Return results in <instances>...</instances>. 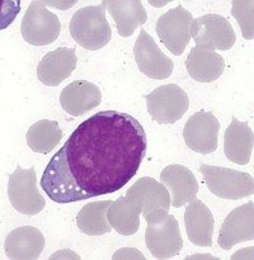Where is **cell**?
<instances>
[{
    "instance_id": "cell-5",
    "label": "cell",
    "mask_w": 254,
    "mask_h": 260,
    "mask_svg": "<svg viewBox=\"0 0 254 260\" xmlns=\"http://www.w3.org/2000/svg\"><path fill=\"white\" fill-rule=\"evenodd\" d=\"M147 112L159 124H173L182 118L189 107L188 94L177 84L162 85L145 95Z\"/></svg>"
},
{
    "instance_id": "cell-10",
    "label": "cell",
    "mask_w": 254,
    "mask_h": 260,
    "mask_svg": "<svg viewBox=\"0 0 254 260\" xmlns=\"http://www.w3.org/2000/svg\"><path fill=\"white\" fill-rule=\"evenodd\" d=\"M135 61L140 71L155 80L168 79L173 73V61L157 47L154 38L142 28L134 46Z\"/></svg>"
},
{
    "instance_id": "cell-17",
    "label": "cell",
    "mask_w": 254,
    "mask_h": 260,
    "mask_svg": "<svg viewBox=\"0 0 254 260\" xmlns=\"http://www.w3.org/2000/svg\"><path fill=\"white\" fill-rule=\"evenodd\" d=\"M45 248V238L38 229L22 226L13 230L5 239L4 250L9 259L35 260L38 259Z\"/></svg>"
},
{
    "instance_id": "cell-13",
    "label": "cell",
    "mask_w": 254,
    "mask_h": 260,
    "mask_svg": "<svg viewBox=\"0 0 254 260\" xmlns=\"http://www.w3.org/2000/svg\"><path fill=\"white\" fill-rule=\"evenodd\" d=\"M127 197L131 198L141 208L144 218L157 211H168L172 200L168 188L163 183H157L154 178L142 177L127 189Z\"/></svg>"
},
{
    "instance_id": "cell-25",
    "label": "cell",
    "mask_w": 254,
    "mask_h": 260,
    "mask_svg": "<svg viewBox=\"0 0 254 260\" xmlns=\"http://www.w3.org/2000/svg\"><path fill=\"white\" fill-rule=\"evenodd\" d=\"M231 15L238 22L244 40H254V0H233Z\"/></svg>"
},
{
    "instance_id": "cell-27",
    "label": "cell",
    "mask_w": 254,
    "mask_h": 260,
    "mask_svg": "<svg viewBox=\"0 0 254 260\" xmlns=\"http://www.w3.org/2000/svg\"><path fill=\"white\" fill-rule=\"evenodd\" d=\"M43 5L56 8L58 10H68L78 3V0H40Z\"/></svg>"
},
{
    "instance_id": "cell-7",
    "label": "cell",
    "mask_w": 254,
    "mask_h": 260,
    "mask_svg": "<svg viewBox=\"0 0 254 260\" xmlns=\"http://www.w3.org/2000/svg\"><path fill=\"white\" fill-rule=\"evenodd\" d=\"M190 37L196 46L205 50H230L236 41L231 23L218 14H206L193 19Z\"/></svg>"
},
{
    "instance_id": "cell-9",
    "label": "cell",
    "mask_w": 254,
    "mask_h": 260,
    "mask_svg": "<svg viewBox=\"0 0 254 260\" xmlns=\"http://www.w3.org/2000/svg\"><path fill=\"white\" fill-rule=\"evenodd\" d=\"M193 17L182 5L168 10L156 22V33L163 45L175 56H180L190 41Z\"/></svg>"
},
{
    "instance_id": "cell-12",
    "label": "cell",
    "mask_w": 254,
    "mask_h": 260,
    "mask_svg": "<svg viewBox=\"0 0 254 260\" xmlns=\"http://www.w3.org/2000/svg\"><path fill=\"white\" fill-rule=\"evenodd\" d=\"M254 239V202L244 203L226 216L218 234L217 244L224 250Z\"/></svg>"
},
{
    "instance_id": "cell-2",
    "label": "cell",
    "mask_w": 254,
    "mask_h": 260,
    "mask_svg": "<svg viewBox=\"0 0 254 260\" xmlns=\"http://www.w3.org/2000/svg\"><path fill=\"white\" fill-rule=\"evenodd\" d=\"M69 30L74 41L85 50L97 51L108 45L112 29L106 18L104 5H88L76 10Z\"/></svg>"
},
{
    "instance_id": "cell-15",
    "label": "cell",
    "mask_w": 254,
    "mask_h": 260,
    "mask_svg": "<svg viewBox=\"0 0 254 260\" xmlns=\"http://www.w3.org/2000/svg\"><path fill=\"white\" fill-rule=\"evenodd\" d=\"M160 182L169 189L173 207H183L197 197V179L195 174L183 165L172 164L164 168L160 173Z\"/></svg>"
},
{
    "instance_id": "cell-22",
    "label": "cell",
    "mask_w": 254,
    "mask_h": 260,
    "mask_svg": "<svg viewBox=\"0 0 254 260\" xmlns=\"http://www.w3.org/2000/svg\"><path fill=\"white\" fill-rule=\"evenodd\" d=\"M140 215V206L124 194L109 206L107 218L117 233L123 236H131L139 231Z\"/></svg>"
},
{
    "instance_id": "cell-23",
    "label": "cell",
    "mask_w": 254,
    "mask_h": 260,
    "mask_svg": "<svg viewBox=\"0 0 254 260\" xmlns=\"http://www.w3.org/2000/svg\"><path fill=\"white\" fill-rule=\"evenodd\" d=\"M112 203L113 201L108 200L84 206L76 216L78 228L89 236H101L111 233L112 226L107 218V212Z\"/></svg>"
},
{
    "instance_id": "cell-14",
    "label": "cell",
    "mask_w": 254,
    "mask_h": 260,
    "mask_svg": "<svg viewBox=\"0 0 254 260\" xmlns=\"http://www.w3.org/2000/svg\"><path fill=\"white\" fill-rule=\"evenodd\" d=\"M74 48L58 47L46 53L37 66V78L47 86H57L71 75L76 68Z\"/></svg>"
},
{
    "instance_id": "cell-29",
    "label": "cell",
    "mask_w": 254,
    "mask_h": 260,
    "mask_svg": "<svg viewBox=\"0 0 254 260\" xmlns=\"http://www.w3.org/2000/svg\"><path fill=\"white\" fill-rule=\"evenodd\" d=\"M149 4L154 8H163L168 4V3H172L174 0H147Z\"/></svg>"
},
{
    "instance_id": "cell-18",
    "label": "cell",
    "mask_w": 254,
    "mask_h": 260,
    "mask_svg": "<svg viewBox=\"0 0 254 260\" xmlns=\"http://www.w3.org/2000/svg\"><path fill=\"white\" fill-rule=\"evenodd\" d=\"M213 216L207 206L200 200H193L184 212V226L192 244L203 248L212 246Z\"/></svg>"
},
{
    "instance_id": "cell-1",
    "label": "cell",
    "mask_w": 254,
    "mask_h": 260,
    "mask_svg": "<svg viewBox=\"0 0 254 260\" xmlns=\"http://www.w3.org/2000/svg\"><path fill=\"white\" fill-rule=\"evenodd\" d=\"M146 151V132L134 116L97 112L53 155L41 187L58 205L111 194L136 175Z\"/></svg>"
},
{
    "instance_id": "cell-4",
    "label": "cell",
    "mask_w": 254,
    "mask_h": 260,
    "mask_svg": "<svg viewBox=\"0 0 254 260\" xmlns=\"http://www.w3.org/2000/svg\"><path fill=\"white\" fill-rule=\"evenodd\" d=\"M200 172L210 192L217 197L236 201L254 194V178L249 173L207 164L201 165Z\"/></svg>"
},
{
    "instance_id": "cell-24",
    "label": "cell",
    "mask_w": 254,
    "mask_h": 260,
    "mask_svg": "<svg viewBox=\"0 0 254 260\" xmlns=\"http://www.w3.org/2000/svg\"><path fill=\"white\" fill-rule=\"evenodd\" d=\"M62 136L58 122L41 119L29 127L25 140L32 151L38 154H48L55 149Z\"/></svg>"
},
{
    "instance_id": "cell-19",
    "label": "cell",
    "mask_w": 254,
    "mask_h": 260,
    "mask_svg": "<svg viewBox=\"0 0 254 260\" xmlns=\"http://www.w3.org/2000/svg\"><path fill=\"white\" fill-rule=\"evenodd\" d=\"M254 146V134L248 123L233 117L224 135V152L231 162L246 165Z\"/></svg>"
},
{
    "instance_id": "cell-20",
    "label": "cell",
    "mask_w": 254,
    "mask_h": 260,
    "mask_svg": "<svg viewBox=\"0 0 254 260\" xmlns=\"http://www.w3.org/2000/svg\"><path fill=\"white\" fill-rule=\"evenodd\" d=\"M106 10L113 18L118 35L130 37L135 29L147 20V13L141 0H102Z\"/></svg>"
},
{
    "instance_id": "cell-3",
    "label": "cell",
    "mask_w": 254,
    "mask_h": 260,
    "mask_svg": "<svg viewBox=\"0 0 254 260\" xmlns=\"http://www.w3.org/2000/svg\"><path fill=\"white\" fill-rule=\"evenodd\" d=\"M147 222L145 243L151 255L156 259H170L183 248L179 223L168 211H157L145 217Z\"/></svg>"
},
{
    "instance_id": "cell-28",
    "label": "cell",
    "mask_w": 254,
    "mask_h": 260,
    "mask_svg": "<svg viewBox=\"0 0 254 260\" xmlns=\"http://www.w3.org/2000/svg\"><path fill=\"white\" fill-rule=\"evenodd\" d=\"M254 248H249V249H243V250H239L231 256V259H246V258H254Z\"/></svg>"
},
{
    "instance_id": "cell-8",
    "label": "cell",
    "mask_w": 254,
    "mask_h": 260,
    "mask_svg": "<svg viewBox=\"0 0 254 260\" xmlns=\"http://www.w3.org/2000/svg\"><path fill=\"white\" fill-rule=\"evenodd\" d=\"M8 197L13 207L23 215L35 216L45 208V198L37 189L35 168L23 169L19 165L9 174Z\"/></svg>"
},
{
    "instance_id": "cell-11",
    "label": "cell",
    "mask_w": 254,
    "mask_h": 260,
    "mask_svg": "<svg viewBox=\"0 0 254 260\" xmlns=\"http://www.w3.org/2000/svg\"><path fill=\"white\" fill-rule=\"evenodd\" d=\"M220 122L211 112L201 111L188 118L183 129L185 145L198 154L216 151L218 142Z\"/></svg>"
},
{
    "instance_id": "cell-21",
    "label": "cell",
    "mask_w": 254,
    "mask_h": 260,
    "mask_svg": "<svg viewBox=\"0 0 254 260\" xmlns=\"http://www.w3.org/2000/svg\"><path fill=\"white\" fill-rule=\"evenodd\" d=\"M185 68L192 79L200 83H211L223 75L225 61L213 50H205L195 46L188 53Z\"/></svg>"
},
{
    "instance_id": "cell-26",
    "label": "cell",
    "mask_w": 254,
    "mask_h": 260,
    "mask_svg": "<svg viewBox=\"0 0 254 260\" xmlns=\"http://www.w3.org/2000/svg\"><path fill=\"white\" fill-rule=\"evenodd\" d=\"M20 12V0H0V30L9 27Z\"/></svg>"
},
{
    "instance_id": "cell-6",
    "label": "cell",
    "mask_w": 254,
    "mask_h": 260,
    "mask_svg": "<svg viewBox=\"0 0 254 260\" xmlns=\"http://www.w3.org/2000/svg\"><path fill=\"white\" fill-rule=\"evenodd\" d=\"M60 32L61 23L56 14L46 9L40 0H32L20 24L25 42L32 46L50 45L57 40Z\"/></svg>"
},
{
    "instance_id": "cell-16",
    "label": "cell",
    "mask_w": 254,
    "mask_h": 260,
    "mask_svg": "<svg viewBox=\"0 0 254 260\" xmlns=\"http://www.w3.org/2000/svg\"><path fill=\"white\" fill-rule=\"evenodd\" d=\"M102 93L96 84L86 80H76L66 85L60 94V104L64 111L74 117H80L98 107Z\"/></svg>"
}]
</instances>
